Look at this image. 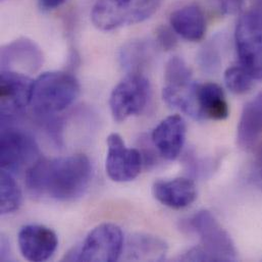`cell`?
<instances>
[{
  "label": "cell",
  "instance_id": "6da1fadb",
  "mask_svg": "<svg viewBox=\"0 0 262 262\" xmlns=\"http://www.w3.org/2000/svg\"><path fill=\"white\" fill-rule=\"evenodd\" d=\"M93 176L90 159L74 154L53 159L40 158L26 174L29 191L59 202L73 201L87 191Z\"/></svg>",
  "mask_w": 262,
  "mask_h": 262
},
{
  "label": "cell",
  "instance_id": "7a4b0ae2",
  "mask_svg": "<svg viewBox=\"0 0 262 262\" xmlns=\"http://www.w3.org/2000/svg\"><path fill=\"white\" fill-rule=\"evenodd\" d=\"M80 89L78 80L71 74L44 73L34 81L31 106L37 116L56 115L76 101Z\"/></svg>",
  "mask_w": 262,
  "mask_h": 262
},
{
  "label": "cell",
  "instance_id": "3957f363",
  "mask_svg": "<svg viewBox=\"0 0 262 262\" xmlns=\"http://www.w3.org/2000/svg\"><path fill=\"white\" fill-rule=\"evenodd\" d=\"M163 0H97L91 20L100 31L108 32L150 18Z\"/></svg>",
  "mask_w": 262,
  "mask_h": 262
},
{
  "label": "cell",
  "instance_id": "277c9868",
  "mask_svg": "<svg viewBox=\"0 0 262 262\" xmlns=\"http://www.w3.org/2000/svg\"><path fill=\"white\" fill-rule=\"evenodd\" d=\"M40 158L38 144L30 133L11 125L1 127V169L12 174L28 171Z\"/></svg>",
  "mask_w": 262,
  "mask_h": 262
},
{
  "label": "cell",
  "instance_id": "5b68a950",
  "mask_svg": "<svg viewBox=\"0 0 262 262\" xmlns=\"http://www.w3.org/2000/svg\"><path fill=\"white\" fill-rule=\"evenodd\" d=\"M187 228L200 238L201 247L213 261L237 260L238 252L235 243L211 212L207 210L196 212L187 222Z\"/></svg>",
  "mask_w": 262,
  "mask_h": 262
},
{
  "label": "cell",
  "instance_id": "8992f818",
  "mask_svg": "<svg viewBox=\"0 0 262 262\" xmlns=\"http://www.w3.org/2000/svg\"><path fill=\"white\" fill-rule=\"evenodd\" d=\"M235 41L240 64L254 80H262V24L251 9L240 16Z\"/></svg>",
  "mask_w": 262,
  "mask_h": 262
},
{
  "label": "cell",
  "instance_id": "52a82bcc",
  "mask_svg": "<svg viewBox=\"0 0 262 262\" xmlns=\"http://www.w3.org/2000/svg\"><path fill=\"white\" fill-rule=\"evenodd\" d=\"M150 94V83L142 74H129L111 94L110 106L114 120L121 123L141 114Z\"/></svg>",
  "mask_w": 262,
  "mask_h": 262
},
{
  "label": "cell",
  "instance_id": "ba28073f",
  "mask_svg": "<svg viewBox=\"0 0 262 262\" xmlns=\"http://www.w3.org/2000/svg\"><path fill=\"white\" fill-rule=\"evenodd\" d=\"M124 250V234L115 224L94 228L78 248V261H118Z\"/></svg>",
  "mask_w": 262,
  "mask_h": 262
},
{
  "label": "cell",
  "instance_id": "9c48e42d",
  "mask_svg": "<svg viewBox=\"0 0 262 262\" xmlns=\"http://www.w3.org/2000/svg\"><path fill=\"white\" fill-rule=\"evenodd\" d=\"M34 81L25 74L1 71L0 112L1 126L8 125L31 105Z\"/></svg>",
  "mask_w": 262,
  "mask_h": 262
},
{
  "label": "cell",
  "instance_id": "30bf717a",
  "mask_svg": "<svg viewBox=\"0 0 262 262\" xmlns=\"http://www.w3.org/2000/svg\"><path fill=\"white\" fill-rule=\"evenodd\" d=\"M142 164L143 157L139 150L128 148L119 134L108 136L105 170L112 181L131 182L140 174Z\"/></svg>",
  "mask_w": 262,
  "mask_h": 262
},
{
  "label": "cell",
  "instance_id": "8fae6325",
  "mask_svg": "<svg viewBox=\"0 0 262 262\" xmlns=\"http://www.w3.org/2000/svg\"><path fill=\"white\" fill-rule=\"evenodd\" d=\"M17 242L23 257L33 262L46 261L58 246L56 234L41 225L24 226L18 232Z\"/></svg>",
  "mask_w": 262,
  "mask_h": 262
},
{
  "label": "cell",
  "instance_id": "7c38bea8",
  "mask_svg": "<svg viewBox=\"0 0 262 262\" xmlns=\"http://www.w3.org/2000/svg\"><path fill=\"white\" fill-rule=\"evenodd\" d=\"M1 71L27 75L37 72L43 64V53L32 40L19 38L1 48Z\"/></svg>",
  "mask_w": 262,
  "mask_h": 262
},
{
  "label": "cell",
  "instance_id": "4fadbf2b",
  "mask_svg": "<svg viewBox=\"0 0 262 262\" xmlns=\"http://www.w3.org/2000/svg\"><path fill=\"white\" fill-rule=\"evenodd\" d=\"M186 134L185 120L179 115H173L161 121L153 130L151 142L162 158L171 161L180 156L185 145Z\"/></svg>",
  "mask_w": 262,
  "mask_h": 262
},
{
  "label": "cell",
  "instance_id": "5bb4252c",
  "mask_svg": "<svg viewBox=\"0 0 262 262\" xmlns=\"http://www.w3.org/2000/svg\"><path fill=\"white\" fill-rule=\"evenodd\" d=\"M152 193L158 202L172 209L186 208L197 198L196 185L187 178L157 181L153 184Z\"/></svg>",
  "mask_w": 262,
  "mask_h": 262
},
{
  "label": "cell",
  "instance_id": "9a60e30c",
  "mask_svg": "<svg viewBox=\"0 0 262 262\" xmlns=\"http://www.w3.org/2000/svg\"><path fill=\"white\" fill-rule=\"evenodd\" d=\"M262 136V91L247 102L237 129V143L243 150H252Z\"/></svg>",
  "mask_w": 262,
  "mask_h": 262
},
{
  "label": "cell",
  "instance_id": "2e32d148",
  "mask_svg": "<svg viewBox=\"0 0 262 262\" xmlns=\"http://www.w3.org/2000/svg\"><path fill=\"white\" fill-rule=\"evenodd\" d=\"M169 23L172 30L187 41H200L206 32L204 13L196 5H187L174 10L170 14Z\"/></svg>",
  "mask_w": 262,
  "mask_h": 262
},
{
  "label": "cell",
  "instance_id": "e0dca14e",
  "mask_svg": "<svg viewBox=\"0 0 262 262\" xmlns=\"http://www.w3.org/2000/svg\"><path fill=\"white\" fill-rule=\"evenodd\" d=\"M196 97L203 119L224 121L229 117V103L220 85L215 83L197 84Z\"/></svg>",
  "mask_w": 262,
  "mask_h": 262
},
{
  "label": "cell",
  "instance_id": "ac0fdd59",
  "mask_svg": "<svg viewBox=\"0 0 262 262\" xmlns=\"http://www.w3.org/2000/svg\"><path fill=\"white\" fill-rule=\"evenodd\" d=\"M167 244L160 238L138 233L128 240L126 259L132 261H162L167 254Z\"/></svg>",
  "mask_w": 262,
  "mask_h": 262
},
{
  "label": "cell",
  "instance_id": "d6986e66",
  "mask_svg": "<svg viewBox=\"0 0 262 262\" xmlns=\"http://www.w3.org/2000/svg\"><path fill=\"white\" fill-rule=\"evenodd\" d=\"M196 86V83L181 88L165 86L162 90V98L168 106L184 113L193 120L201 121L203 118L197 102Z\"/></svg>",
  "mask_w": 262,
  "mask_h": 262
},
{
  "label": "cell",
  "instance_id": "ffe728a7",
  "mask_svg": "<svg viewBox=\"0 0 262 262\" xmlns=\"http://www.w3.org/2000/svg\"><path fill=\"white\" fill-rule=\"evenodd\" d=\"M152 57V47L145 40H134L126 43L120 50L119 60L129 74H141Z\"/></svg>",
  "mask_w": 262,
  "mask_h": 262
},
{
  "label": "cell",
  "instance_id": "44dd1931",
  "mask_svg": "<svg viewBox=\"0 0 262 262\" xmlns=\"http://www.w3.org/2000/svg\"><path fill=\"white\" fill-rule=\"evenodd\" d=\"M23 202L21 190L13 174L1 169L0 174V213L7 215L18 210Z\"/></svg>",
  "mask_w": 262,
  "mask_h": 262
},
{
  "label": "cell",
  "instance_id": "7402d4cb",
  "mask_svg": "<svg viewBox=\"0 0 262 262\" xmlns=\"http://www.w3.org/2000/svg\"><path fill=\"white\" fill-rule=\"evenodd\" d=\"M164 81L165 86L181 88L191 85L192 80V72L188 67L186 61L179 57H171L165 64L164 69Z\"/></svg>",
  "mask_w": 262,
  "mask_h": 262
},
{
  "label": "cell",
  "instance_id": "603a6c76",
  "mask_svg": "<svg viewBox=\"0 0 262 262\" xmlns=\"http://www.w3.org/2000/svg\"><path fill=\"white\" fill-rule=\"evenodd\" d=\"M224 78L227 88L237 95L248 93L254 86V79L241 64L229 68Z\"/></svg>",
  "mask_w": 262,
  "mask_h": 262
},
{
  "label": "cell",
  "instance_id": "cb8c5ba5",
  "mask_svg": "<svg viewBox=\"0 0 262 262\" xmlns=\"http://www.w3.org/2000/svg\"><path fill=\"white\" fill-rule=\"evenodd\" d=\"M198 61L203 71L214 73L221 66V56L219 50L212 43L204 45L198 53Z\"/></svg>",
  "mask_w": 262,
  "mask_h": 262
},
{
  "label": "cell",
  "instance_id": "d4e9b609",
  "mask_svg": "<svg viewBox=\"0 0 262 262\" xmlns=\"http://www.w3.org/2000/svg\"><path fill=\"white\" fill-rule=\"evenodd\" d=\"M176 34L177 33L172 30V28L170 29L166 26H161L156 31V41L162 49L166 51L172 50L178 44Z\"/></svg>",
  "mask_w": 262,
  "mask_h": 262
},
{
  "label": "cell",
  "instance_id": "484cf974",
  "mask_svg": "<svg viewBox=\"0 0 262 262\" xmlns=\"http://www.w3.org/2000/svg\"><path fill=\"white\" fill-rule=\"evenodd\" d=\"M180 260L182 261H213L211 256L201 246L191 248L189 251H187L180 257Z\"/></svg>",
  "mask_w": 262,
  "mask_h": 262
},
{
  "label": "cell",
  "instance_id": "4316f807",
  "mask_svg": "<svg viewBox=\"0 0 262 262\" xmlns=\"http://www.w3.org/2000/svg\"><path fill=\"white\" fill-rule=\"evenodd\" d=\"M217 7L227 14L235 13L241 7L243 0H213Z\"/></svg>",
  "mask_w": 262,
  "mask_h": 262
},
{
  "label": "cell",
  "instance_id": "83f0119b",
  "mask_svg": "<svg viewBox=\"0 0 262 262\" xmlns=\"http://www.w3.org/2000/svg\"><path fill=\"white\" fill-rule=\"evenodd\" d=\"M250 181L260 190H262V161H259L254 165L250 173Z\"/></svg>",
  "mask_w": 262,
  "mask_h": 262
},
{
  "label": "cell",
  "instance_id": "f1b7e54d",
  "mask_svg": "<svg viewBox=\"0 0 262 262\" xmlns=\"http://www.w3.org/2000/svg\"><path fill=\"white\" fill-rule=\"evenodd\" d=\"M67 0H39V5L43 10H53L61 6Z\"/></svg>",
  "mask_w": 262,
  "mask_h": 262
},
{
  "label": "cell",
  "instance_id": "f546056e",
  "mask_svg": "<svg viewBox=\"0 0 262 262\" xmlns=\"http://www.w3.org/2000/svg\"><path fill=\"white\" fill-rule=\"evenodd\" d=\"M9 242L8 240L2 236L1 237V254H0V258L2 261H7L9 260L11 257V251H10V246H9Z\"/></svg>",
  "mask_w": 262,
  "mask_h": 262
},
{
  "label": "cell",
  "instance_id": "4dcf8cb0",
  "mask_svg": "<svg viewBox=\"0 0 262 262\" xmlns=\"http://www.w3.org/2000/svg\"><path fill=\"white\" fill-rule=\"evenodd\" d=\"M256 155L259 161H262V141H259V143L256 145Z\"/></svg>",
  "mask_w": 262,
  "mask_h": 262
}]
</instances>
